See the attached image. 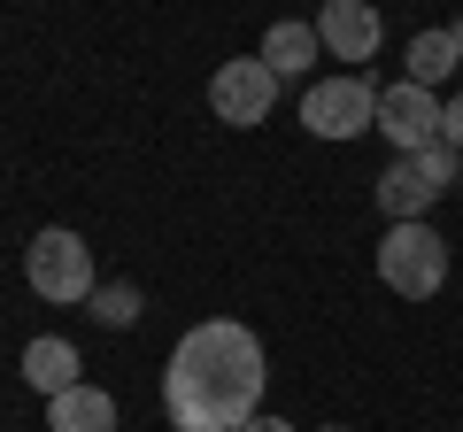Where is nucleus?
Wrapping results in <instances>:
<instances>
[{
	"label": "nucleus",
	"instance_id": "nucleus-12",
	"mask_svg": "<svg viewBox=\"0 0 463 432\" xmlns=\"http://www.w3.org/2000/svg\"><path fill=\"white\" fill-rule=\"evenodd\" d=\"M402 62H410V85H425V93H432V85H448V70H463L456 32H417Z\"/></svg>",
	"mask_w": 463,
	"mask_h": 432
},
{
	"label": "nucleus",
	"instance_id": "nucleus-3",
	"mask_svg": "<svg viewBox=\"0 0 463 432\" xmlns=\"http://www.w3.org/2000/svg\"><path fill=\"white\" fill-rule=\"evenodd\" d=\"M379 278H386V294H402V301H432L448 286V239L432 232V224H386Z\"/></svg>",
	"mask_w": 463,
	"mask_h": 432
},
{
	"label": "nucleus",
	"instance_id": "nucleus-9",
	"mask_svg": "<svg viewBox=\"0 0 463 432\" xmlns=\"http://www.w3.org/2000/svg\"><path fill=\"white\" fill-rule=\"evenodd\" d=\"M317 54H325V39H317V23H301V16H286V23H270V32H263V62L279 70V85L286 78H309Z\"/></svg>",
	"mask_w": 463,
	"mask_h": 432
},
{
	"label": "nucleus",
	"instance_id": "nucleus-11",
	"mask_svg": "<svg viewBox=\"0 0 463 432\" xmlns=\"http://www.w3.org/2000/svg\"><path fill=\"white\" fill-rule=\"evenodd\" d=\"M24 379L39 386V394H70V386H78V348H70V340H54V333H39L32 348H24Z\"/></svg>",
	"mask_w": 463,
	"mask_h": 432
},
{
	"label": "nucleus",
	"instance_id": "nucleus-15",
	"mask_svg": "<svg viewBox=\"0 0 463 432\" xmlns=\"http://www.w3.org/2000/svg\"><path fill=\"white\" fill-rule=\"evenodd\" d=\"M440 139H448V147L463 155V93H456V100H448V108H440Z\"/></svg>",
	"mask_w": 463,
	"mask_h": 432
},
{
	"label": "nucleus",
	"instance_id": "nucleus-17",
	"mask_svg": "<svg viewBox=\"0 0 463 432\" xmlns=\"http://www.w3.org/2000/svg\"><path fill=\"white\" fill-rule=\"evenodd\" d=\"M448 32H456V54H463V16H456V23H448Z\"/></svg>",
	"mask_w": 463,
	"mask_h": 432
},
{
	"label": "nucleus",
	"instance_id": "nucleus-4",
	"mask_svg": "<svg viewBox=\"0 0 463 432\" xmlns=\"http://www.w3.org/2000/svg\"><path fill=\"white\" fill-rule=\"evenodd\" d=\"M209 108H216V124H232V132L270 124V108H279V70H270L263 54H232V62H216Z\"/></svg>",
	"mask_w": 463,
	"mask_h": 432
},
{
	"label": "nucleus",
	"instance_id": "nucleus-6",
	"mask_svg": "<svg viewBox=\"0 0 463 432\" xmlns=\"http://www.w3.org/2000/svg\"><path fill=\"white\" fill-rule=\"evenodd\" d=\"M440 108L448 100L440 93H425V85H386L379 93V132H386V147L394 155H417V147H432V139H440Z\"/></svg>",
	"mask_w": 463,
	"mask_h": 432
},
{
	"label": "nucleus",
	"instance_id": "nucleus-2",
	"mask_svg": "<svg viewBox=\"0 0 463 432\" xmlns=\"http://www.w3.org/2000/svg\"><path fill=\"white\" fill-rule=\"evenodd\" d=\"M24 286H32L39 301H54V309H78V301H93V294H100V278H93V248H85L70 224L32 232V248H24Z\"/></svg>",
	"mask_w": 463,
	"mask_h": 432
},
{
	"label": "nucleus",
	"instance_id": "nucleus-5",
	"mask_svg": "<svg viewBox=\"0 0 463 432\" xmlns=\"http://www.w3.org/2000/svg\"><path fill=\"white\" fill-rule=\"evenodd\" d=\"M301 124L317 139H355V132H379V85L371 78H325L301 93Z\"/></svg>",
	"mask_w": 463,
	"mask_h": 432
},
{
	"label": "nucleus",
	"instance_id": "nucleus-13",
	"mask_svg": "<svg viewBox=\"0 0 463 432\" xmlns=\"http://www.w3.org/2000/svg\"><path fill=\"white\" fill-rule=\"evenodd\" d=\"M139 309H147V301H139V286H100V294H93V316L109 324V333H132Z\"/></svg>",
	"mask_w": 463,
	"mask_h": 432
},
{
	"label": "nucleus",
	"instance_id": "nucleus-10",
	"mask_svg": "<svg viewBox=\"0 0 463 432\" xmlns=\"http://www.w3.org/2000/svg\"><path fill=\"white\" fill-rule=\"evenodd\" d=\"M47 432H116V401L100 394V386H70V394L47 401Z\"/></svg>",
	"mask_w": 463,
	"mask_h": 432
},
{
	"label": "nucleus",
	"instance_id": "nucleus-8",
	"mask_svg": "<svg viewBox=\"0 0 463 432\" xmlns=\"http://www.w3.org/2000/svg\"><path fill=\"white\" fill-rule=\"evenodd\" d=\"M432 185H425V170L410 163V155H394V163L379 170V209H386V224H425V209H432Z\"/></svg>",
	"mask_w": 463,
	"mask_h": 432
},
{
	"label": "nucleus",
	"instance_id": "nucleus-19",
	"mask_svg": "<svg viewBox=\"0 0 463 432\" xmlns=\"http://www.w3.org/2000/svg\"><path fill=\"white\" fill-rule=\"evenodd\" d=\"M325 432H347V425H325Z\"/></svg>",
	"mask_w": 463,
	"mask_h": 432
},
{
	"label": "nucleus",
	"instance_id": "nucleus-7",
	"mask_svg": "<svg viewBox=\"0 0 463 432\" xmlns=\"http://www.w3.org/2000/svg\"><path fill=\"white\" fill-rule=\"evenodd\" d=\"M317 39H325V54H340V62H371V54H379V8H371V0H325Z\"/></svg>",
	"mask_w": 463,
	"mask_h": 432
},
{
	"label": "nucleus",
	"instance_id": "nucleus-16",
	"mask_svg": "<svg viewBox=\"0 0 463 432\" xmlns=\"http://www.w3.org/2000/svg\"><path fill=\"white\" fill-rule=\"evenodd\" d=\"M240 432H294V425H286V417H248Z\"/></svg>",
	"mask_w": 463,
	"mask_h": 432
},
{
	"label": "nucleus",
	"instance_id": "nucleus-14",
	"mask_svg": "<svg viewBox=\"0 0 463 432\" xmlns=\"http://www.w3.org/2000/svg\"><path fill=\"white\" fill-rule=\"evenodd\" d=\"M410 163L425 170V185H432V193H448V185H456V147H448V139H432V147H417Z\"/></svg>",
	"mask_w": 463,
	"mask_h": 432
},
{
	"label": "nucleus",
	"instance_id": "nucleus-1",
	"mask_svg": "<svg viewBox=\"0 0 463 432\" xmlns=\"http://www.w3.org/2000/svg\"><path fill=\"white\" fill-rule=\"evenodd\" d=\"M263 340L240 316H209L170 348L163 363V409L170 432H240L248 417H263Z\"/></svg>",
	"mask_w": 463,
	"mask_h": 432
},
{
	"label": "nucleus",
	"instance_id": "nucleus-18",
	"mask_svg": "<svg viewBox=\"0 0 463 432\" xmlns=\"http://www.w3.org/2000/svg\"><path fill=\"white\" fill-rule=\"evenodd\" d=\"M456 185H463V155H456Z\"/></svg>",
	"mask_w": 463,
	"mask_h": 432
}]
</instances>
